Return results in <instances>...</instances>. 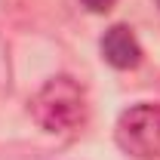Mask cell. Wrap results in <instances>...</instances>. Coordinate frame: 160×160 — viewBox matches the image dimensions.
Listing matches in <instances>:
<instances>
[{"mask_svg": "<svg viewBox=\"0 0 160 160\" xmlns=\"http://www.w3.org/2000/svg\"><path fill=\"white\" fill-rule=\"evenodd\" d=\"M114 142L129 160H160V105L136 102L120 111Z\"/></svg>", "mask_w": 160, "mask_h": 160, "instance_id": "7a4b0ae2", "label": "cell"}, {"mask_svg": "<svg viewBox=\"0 0 160 160\" xmlns=\"http://www.w3.org/2000/svg\"><path fill=\"white\" fill-rule=\"evenodd\" d=\"M0 92H9V52L3 40H0Z\"/></svg>", "mask_w": 160, "mask_h": 160, "instance_id": "277c9868", "label": "cell"}, {"mask_svg": "<svg viewBox=\"0 0 160 160\" xmlns=\"http://www.w3.org/2000/svg\"><path fill=\"white\" fill-rule=\"evenodd\" d=\"M99 52L102 59L108 62L111 68H117V71H132V68H139L142 65V43L136 37V31L129 28V25H111V28H105V34L99 40Z\"/></svg>", "mask_w": 160, "mask_h": 160, "instance_id": "3957f363", "label": "cell"}, {"mask_svg": "<svg viewBox=\"0 0 160 160\" xmlns=\"http://www.w3.org/2000/svg\"><path fill=\"white\" fill-rule=\"evenodd\" d=\"M89 105H86V89L80 86L71 74H56L49 77L31 99V117L43 132H74L86 123Z\"/></svg>", "mask_w": 160, "mask_h": 160, "instance_id": "6da1fadb", "label": "cell"}, {"mask_svg": "<svg viewBox=\"0 0 160 160\" xmlns=\"http://www.w3.org/2000/svg\"><path fill=\"white\" fill-rule=\"evenodd\" d=\"M114 3H117V0H80V6H83V9H89V12H96V16L111 12V9H114Z\"/></svg>", "mask_w": 160, "mask_h": 160, "instance_id": "5b68a950", "label": "cell"}, {"mask_svg": "<svg viewBox=\"0 0 160 160\" xmlns=\"http://www.w3.org/2000/svg\"><path fill=\"white\" fill-rule=\"evenodd\" d=\"M157 6H160V0H157Z\"/></svg>", "mask_w": 160, "mask_h": 160, "instance_id": "8992f818", "label": "cell"}]
</instances>
